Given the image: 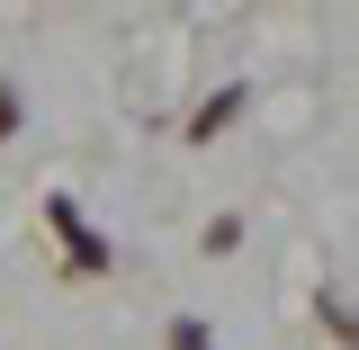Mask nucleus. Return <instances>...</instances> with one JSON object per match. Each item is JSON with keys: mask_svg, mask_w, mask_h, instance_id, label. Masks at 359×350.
I'll list each match as a JSON object with an SVG mask.
<instances>
[{"mask_svg": "<svg viewBox=\"0 0 359 350\" xmlns=\"http://www.w3.org/2000/svg\"><path fill=\"white\" fill-rule=\"evenodd\" d=\"M54 224H63V243H72V261H81V269H108V243H99V234L63 207V198H54Z\"/></svg>", "mask_w": 359, "mask_h": 350, "instance_id": "nucleus-1", "label": "nucleus"}, {"mask_svg": "<svg viewBox=\"0 0 359 350\" xmlns=\"http://www.w3.org/2000/svg\"><path fill=\"white\" fill-rule=\"evenodd\" d=\"M171 350H207V323H180V342Z\"/></svg>", "mask_w": 359, "mask_h": 350, "instance_id": "nucleus-2", "label": "nucleus"}]
</instances>
